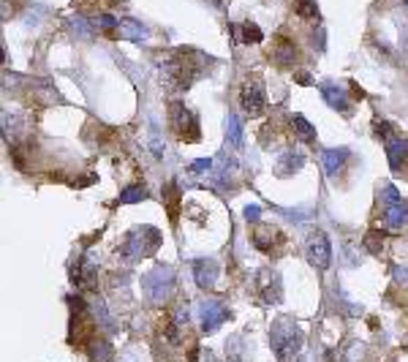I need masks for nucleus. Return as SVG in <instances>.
Masks as SVG:
<instances>
[{
    "label": "nucleus",
    "mask_w": 408,
    "mask_h": 362,
    "mask_svg": "<svg viewBox=\"0 0 408 362\" xmlns=\"http://www.w3.org/2000/svg\"><path fill=\"white\" fill-rule=\"evenodd\" d=\"M303 343H305V335H303V330L294 324V319L281 316V319L272 324V330H270V346H272V354L278 357V362H289L294 354H300Z\"/></svg>",
    "instance_id": "1"
},
{
    "label": "nucleus",
    "mask_w": 408,
    "mask_h": 362,
    "mask_svg": "<svg viewBox=\"0 0 408 362\" xmlns=\"http://www.w3.org/2000/svg\"><path fill=\"white\" fill-rule=\"evenodd\" d=\"M161 248V232L155 226H133L120 245V256L126 261H139L142 256H153Z\"/></svg>",
    "instance_id": "2"
},
{
    "label": "nucleus",
    "mask_w": 408,
    "mask_h": 362,
    "mask_svg": "<svg viewBox=\"0 0 408 362\" xmlns=\"http://www.w3.org/2000/svg\"><path fill=\"white\" fill-rule=\"evenodd\" d=\"M175 281H177L175 267H169V264H155L150 273H145L142 289H145V294H147L153 303H163V300L175 291Z\"/></svg>",
    "instance_id": "3"
},
{
    "label": "nucleus",
    "mask_w": 408,
    "mask_h": 362,
    "mask_svg": "<svg viewBox=\"0 0 408 362\" xmlns=\"http://www.w3.org/2000/svg\"><path fill=\"white\" fill-rule=\"evenodd\" d=\"M169 120H172V129H175L180 139H185V142H196L199 139V117L182 101L169 103Z\"/></svg>",
    "instance_id": "4"
},
{
    "label": "nucleus",
    "mask_w": 408,
    "mask_h": 362,
    "mask_svg": "<svg viewBox=\"0 0 408 362\" xmlns=\"http://www.w3.org/2000/svg\"><path fill=\"white\" fill-rule=\"evenodd\" d=\"M305 256H307V261H310V267H316L319 273H324V270L330 267L332 245H330V237L321 232V229H313V232L307 234Z\"/></svg>",
    "instance_id": "5"
},
{
    "label": "nucleus",
    "mask_w": 408,
    "mask_h": 362,
    "mask_svg": "<svg viewBox=\"0 0 408 362\" xmlns=\"http://www.w3.org/2000/svg\"><path fill=\"white\" fill-rule=\"evenodd\" d=\"M231 313L229 308L221 303V300H212V297H207L199 303V324H202V333L204 335H212L226 319H229Z\"/></svg>",
    "instance_id": "6"
},
{
    "label": "nucleus",
    "mask_w": 408,
    "mask_h": 362,
    "mask_svg": "<svg viewBox=\"0 0 408 362\" xmlns=\"http://www.w3.org/2000/svg\"><path fill=\"white\" fill-rule=\"evenodd\" d=\"M240 103H242V112L251 115V117H258L264 112V85L256 77H251L242 90H240Z\"/></svg>",
    "instance_id": "7"
},
{
    "label": "nucleus",
    "mask_w": 408,
    "mask_h": 362,
    "mask_svg": "<svg viewBox=\"0 0 408 362\" xmlns=\"http://www.w3.org/2000/svg\"><path fill=\"white\" fill-rule=\"evenodd\" d=\"M221 275V264L215 259H194V281L202 291H212Z\"/></svg>",
    "instance_id": "8"
},
{
    "label": "nucleus",
    "mask_w": 408,
    "mask_h": 362,
    "mask_svg": "<svg viewBox=\"0 0 408 362\" xmlns=\"http://www.w3.org/2000/svg\"><path fill=\"white\" fill-rule=\"evenodd\" d=\"M321 96H324V101L330 103L332 109H337V112H343V115L351 112V99H349V93H346V85L324 82V85H321Z\"/></svg>",
    "instance_id": "9"
},
{
    "label": "nucleus",
    "mask_w": 408,
    "mask_h": 362,
    "mask_svg": "<svg viewBox=\"0 0 408 362\" xmlns=\"http://www.w3.org/2000/svg\"><path fill=\"white\" fill-rule=\"evenodd\" d=\"M305 166V155L300 153V150H286V153L278 158V164H275V175L278 178H291L294 172H300Z\"/></svg>",
    "instance_id": "10"
},
{
    "label": "nucleus",
    "mask_w": 408,
    "mask_h": 362,
    "mask_svg": "<svg viewBox=\"0 0 408 362\" xmlns=\"http://www.w3.org/2000/svg\"><path fill=\"white\" fill-rule=\"evenodd\" d=\"M386 158H389V166L395 172H403V166L408 164V139H389L386 142Z\"/></svg>",
    "instance_id": "11"
},
{
    "label": "nucleus",
    "mask_w": 408,
    "mask_h": 362,
    "mask_svg": "<svg viewBox=\"0 0 408 362\" xmlns=\"http://www.w3.org/2000/svg\"><path fill=\"white\" fill-rule=\"evenodd\" d=\"M349 161V150L346 147H332V150H321V166H324V175L327 178H335L343 164Z\"/></svg>",
    "instance_id": "12"
},
{
    "label": "nucleus",
    "mask_w": 408,
    "mask_h": 362,
    "mask_svg": "<svg viewBox=\"0 0 408 362\" xmlns=\"http://www.w3.org/2000/svg\"><path fill=\"white\" fill-rule=\"evenodd\" d=\"M384 224L386 229H403L408 224V202H395V205L384 207Z\"/></svg>",
    "instance_id": "13"
},
{
    "label": "nucleus",
    "mask_w": 408,
    "mask_h": 362,
    "mask_svg": "<svg viewBox=\"0 0 408 362\" xmlns=\"http://www.w3.org/2000/svg\"><path fill=\"white\" fill-rule=\"evenodd\" d=\"M270 57H275L283 66H291V63L297 60V47H294L289 38H278L275 47H272V52H270Z\"/></svg>",
    "instance_id": "14"
},
{
    "label": "nucleus",
    "mask_w": 408,
    "mask_h": 362,
    "mask_svg": "<svg viewBox=\"0 0 408 362\" xmlns=\"http://www.w3.org/2000/svg\"><path fill=\"white\" fill-rule=\"evenodd\" d=\"M87 354H90V360L93 362H112L115 349H112V343H109V340L93 338V340H90V346H87Z\"/></svg>",
    "instance_id": "15"
},
{
    "label": "nucleus",
    "mask_w": 408,
    "mask_h": 362,
    "mask_svg": "<svg viewBox=\"0 0 408 362\" xmlns=\"http://www.w3.org/2000/svg\"><path fill=\"white\" fill-rule=\"evenodd\" d=\"M120 33L131 38V41H145L147 38V27L142 25L139 20H133V17H123L120 20Z\"/></svg>",
    "instance_id": "16"
},
{
    "label": "nucleus",
    "mask_w": 408,
    "mask_h": 362,
    "mask_svg": "<svg viewBox=\"0 0 408 362\" xmlns=\"http://www.w3.org/2000/svg\"><path fill=\"white\" fill-rule=\"evenodd\" d=\"M226 142H229L234 150H240L242 142H245V136H242V123H240L237 115H229V117H226Z\"/></svg>",
    "instance_id": "17"
},
{
    "label": "nucleus",
    "mask_w": 408,
    "mask_h": 362,
    "mask_svg": "<svg viewBox=\"0 0 408 362\" xmlns=\"http://www.w3.org/2000/svg\"><path fill=\"white\" fill-rule=\"evenodd\" d=\"M231 30L240 33V41H242V44H261V38H264V33L258 30L256 22H242L240 27L231 25Z\"/></svg>",
    "instance_id": "18"
},
{
    "label": "nucleus",
    "mask_w": 408,
    "mask_h": 362,
    "mask_svg": "<svg viewBox=\"0 0 408 362\" xmlns=\"http://www.w3.org/2000/svg\"><path fill=\"white\" fill-rule=\"evenodd\" d=\"M150 194H147V185L142 182H136V185H128V188H123L120 191V205H136V202H145Z\"/></svg>",
    "instance_id": "19"
},
{
    "label": "nucleus",
    "mask_w": 408,
    "mask_h": 362,
    "mask_svg": "<svg viewBox=\"0 0 408 362\" xmlns=\"http://www.w3.org/2000/svg\"><path fill=\"white\" fill-rule=\"evenodd\" d=\"M289 123H291V129L297 131V133H300L305 142H310V145L316 142V129L307 123L303 115H289Z\"/></svg>",
    "instance_id": "20"
},
{
    "label": "nucleus",
    "mask_w": 408,
    "mask_h": 362,
    "mask_svg": "<svg viewBox=\"0 0 408 362\" xmlns=\"http://www.w3.org/2000/svg\"><path fill=\"white\" fill-rule=\"evenodd\" d=\"M163 199H166V207H169V218L177 221V212H180V188L175 182H169L163 188Z\"/></svg>",
    "instance_id": "21"
},
{
    "label": "nucleus",
    "mask_w": 408,
    "mask_h": 362,
    "mask_svg": "<svg viewBox=\"0 0 408 362\" xmlns=\"http://www.w3.org/2000/svg\"><path fill=\"white\" fill-rule=\"evenodd\" d=\"M272 242H275V229H267V226H261L258 232H254V245L258 251H272Z\"/></svg>",
    "instance_id": "22"
},
{
    "label": "nucleus",
    "mask_w": 408,
    "mask_h": 362,
    "mask_svg": "<svg viewBox=\"0 0 408 362\" xmlns=\"http://www.w3.org/2000/svg\"><path fill=\"white\" fill-rule=\"evenodd\" d=\"M362 248L367 251V254H373V256H379L384 248V237L379 229H370V232L365 234V240H362Z\"/></svg>",
    "instance_id": "23"
},
{
    "label": "nucleus",
    "mask_w": 408,
    "mask_h": 362,
    "mask_svg": "<svg viewBox=\"0 0 408 362\" xmlns=\"http://www.w3.org/2000/svg\"><path fill=\"white\" fill-rule=\"evenodd\" d=\"M68 25L74 27V33H79L82 38H90V33H93V27H90V22L82 17V14H74L71 20H68Z\"/></svg>",
    "instance_id": "24"
},
{
    "label": "nucleus",
    "mask_w": 408,
    "mask_h": 362,
    "mask_svg": "<svg viewBox=\"0 0 408 362\" xmlns=\"http://www.w3.org/2000/svg\"><path fill=\"white\" fill-rule=\"evenodd\" d=\"M381 199H384V207L395 205V202H400L403 196H400V191L392 185V182H384L381 185Z\"/></svg>",
    "instance_id": "25"
},
{
    "label": "nucleus",
    "mask_w": 408,
    "mask_h": 362,
    "mask_svg": "<svg viewBox=\"0 0 408 362\" xmlns=\"http://www.w3.org/2000/svg\"><path fill=\"white\" fill-rule=\"evenodd\" d=\"M297 14H300V17H305V20H319V6H316L313 0H300Z\"/></svg>",
    "instance_id": "26"
},
{
    "label": "nucleus",
    "mask_w": 408,
    "mask_h": 362,
    "mask_svg": "<svg viewBox=\"0 0 408 362\" xmlns=\"http://www.w3.org/2000/svg\"><path fill=\"white\" fill-rule=\"evenodd\" d=\"M99 27H101L103 33L115 36V30H120V20H115L112 14H101V17H99Z\"/></svg>",
    "instance_id": "27"
},
{
    "label": "nucleus",
    "mask_w": 408,
    "mask_h": 362,
    "mask_svg": "<svg viewBox=\"0 0 408 362\" xmlns=\"http://www.w3.org/2000/svg\"><path fill=\"white\" fill-rule=\"evenodd\" d=\"M212 164H215L212 158H196V161L191 164V172H194V175H210V172H212Z\"/></svg>",
    "instance_id": "28"
},
{
    "label": "nucleus",
    "mask_w": 408,
    "mask_h": 362,
    "mask_svg": "<svg viewBox=\"0 0 408 362\" xmlns=\"http://www.w3.org/2000/svg\"><path fill=\"white\" fill-rule=\"evenodd\" d=\"M376 136L384 139V142H389V139H395V131H392V126L386 120H376Z\"/></svg>",
    "instance_id": "29"
},
{
    "label": "nucleus",
    "mask_w": 408,
    "mask_h": 362,
    "mask_svg": "<svg viewBox=\"0 0 408 362\" xmlns=\"http://www.w3.org/2000/svg\"><path fill=\"white\" fill-rule=\"evenodd\" d=\"M242 215H245V221H248V224H256V221L261 218V207H258V205H248Z\"/></svg>",
    "instance_id": "30"
},
{
    "label": "nucleus",
    "mask_w": 408,
    "mask_h": 362,
    "mask_svg": "<svg viewBox=\"0 0 408 362\" xmlns=\"http://www.w3.org/2000/svg\"><path fill=\"white\" fill-rule=\"evenodd\" d=\"M392 273H395V281H403V284L408 281V270H406V267H392Z\"/></svg>",
    "instance_id": "31"
},
{
    "label": "nucleus",
    "mask_w": 408,
    "mask_h": 362,
    "mask_svg": "<svg viewBox=\"0 0 408 362\" xmlns=\"http://www.w3.org/2000/svg\"><path fill=\"white\" fill-rule=\"evenodd\" d=\"M297 82H300V85H310V74L300 71V74H297Z\"/></svg>",
    "instance_id": "32"
},
{
    "label": "nucleus",
    "mask_w": 408,
    "mask_h": 362,
    "mask_svg": "<svg viewBox=\"0 0 408 362\" xmlns=\"http://www.w3.org/2000/svg\"><path fill=\"white\" fill-rule=\"evenodd\" d=\"M406 6H408V0H406Z\"/></svg>",
    "instance_id": "33"
}]
</instances>
